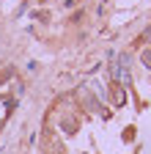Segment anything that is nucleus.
Segmentation results:
<instances>
[{"mask_svg":"<svg viewBox=\"0 0 151 154\" xmlns=\"http://www.w3.org/2000/svg\"><path fill=\"white\" fill-rule=\"evenodd\" d=\"M143 58H146V63H148V66H151V50H148V52H146V55H143Z\"/></svg>","mask_w":151,"mask_h":154,"instance_id":"nucleus-1","label":"nucleus"}]
</instances>
